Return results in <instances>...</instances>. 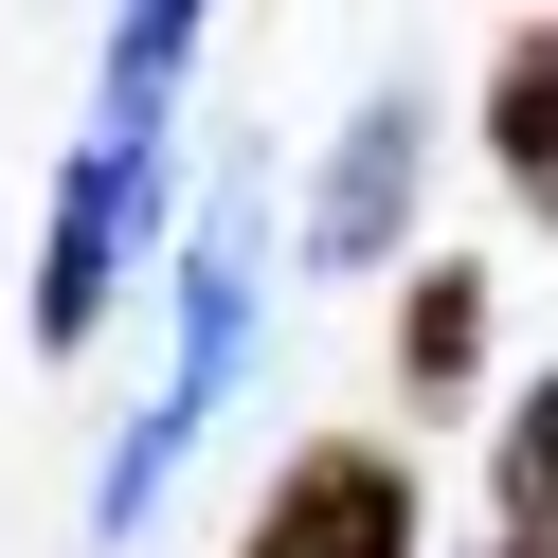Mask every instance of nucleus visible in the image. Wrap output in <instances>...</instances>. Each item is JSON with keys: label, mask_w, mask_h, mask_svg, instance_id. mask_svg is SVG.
<instances>
[{"label": "nucleus", "mask_w": 558, "mask_h": 558, "mask_svg": "<svg viewBox=\"0 0 558 558\" xmlns=\"http://www.w3.org/2000/svg\"><path fill=\"white\" fill-rule=\"evenodd\" d=\"M198 73V0H145L90 73V145H73V198H54V253H37V342L73 361L126 289V234H145V181H162V109Z\"/></svg>", "instance_id": "obj_1"}, {"label": "nucleus", "mask_w": 558, "mask_h": 558, "mask_svg": "<svg viewBox=\"0 0 558 558\" xmlns=\"http://www.w3.org/2000/svg\"><path fill=\"white\" fill-rule=\"evenodd\" d=\"M234 342H253V198H217V217H198V253H181V378H162V397H145V433L109 450V505H90L109 541L162 505V469L198 450V414L234 397Z\"/></svg>", "instance_id": "obj_2"}, {"label": "nucleus", "mask_w": 558, "mask_h": 558, "mask_svg": "<svg viewBox=\"0 0 558 558\" xmlns=\"http://www.w3.org/2000/svg\"><path fill=\"white\" fill-rule=\"evenodd\" d=\"M253 558H414V469L397 450H289L253 505Z\"/></svg>", "instance_id": "obj_3"}, {"label": "nucleus", "mask_w": 558, "mask_h": 558, "mask_svg": "<svg viewBox=\"0 0 558 558\" xmlns=\"http://www.w3.org/2000/svg\"><path fill=\"white\" fill-rule=\"evenodd\" d=\"M397 217H414V90H361V126H342V162H325V198H306V270L397 253Z\"/></svg>", "instance_id": "obj_4"}, {"label": "nucleus", "mask_w": 558, "mask_h": 558, "mask_svg": "<svg viewBox=\"0 0 558 558\" xmlns=\"http://www.w3.org/2000/svg\"><path fill=\"white\" fill-rule=\"evenodd\" d=\"M486 145H505V181L558 217V37H505V73H486Z\"/></svg>", "instance_id": "obj_5"}, {"label": "nucleus", "mask_w": 558, "mask_h": 558, "mask_svg": "<svg viewBox=\"0 0 558 558\" xmlns=\"http://www.w3.org/2000/svg\"><path fill=\"white\" fill-rule=\"evenodd\" d=\"M505 558H558V378H522L505 414Z\"/></svg>", "instance_id": "obj_6"}, {"label": "nucleus", "mask_w": 558, "mask_h": 558, "mask_svg": "<svg viewBox=\"0 0 558 558\" xmlns=\"http://www.w3.org/2000/svg\"><path fill=\"white\" fill-rule=\"evenodd\" d=\"M397 361H414V378H469V361H486V270H414Z\"/></svg>", "instance_id": "obj_7"}]
</instances>
